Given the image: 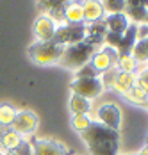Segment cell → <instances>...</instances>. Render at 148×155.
<instances>
[{"mask_svg": "<svg viewBox=\"0 0 148 155\" xmlns=\"http://www.w3.org/2000/svg\"><path fill=\"white\" fill-rule=\"evenodd\" d=\"M143 152H145V155H148V146H145V148H143Z\"/></svg>", "mask_w": 148, "mask_h": 155, "instance_id": "33", "label": "cell"}, {"mask_svg": "<svg viewBox=\"0 0 148 155\" xmlns=\"http://www.w3.org/2000/svg\"><path fill=\"white\" fill-rule=\"evenodd\" d=\"M146 11H148L146 2H127V7H125V15L129 18V21L132 20L137 25L146 21Z\"/></svg>", "mask_w": 148, "mask_h": 155, "instance_id": "14", "label": "cell"}, {"mask_svg": "<svg viewBox=\"0 0 148 155\" xmlns=\"http://www.w3.org/2000/svg\"><path fill=\"white\" fill-rule=\"evenodd\" d=\"M38 125H39L38 114L29 109H23V110H16V118L11 125V128L25 139V137H30L38 130Z\"/></svg>", "mask_w": 148, "mask_h": 155, "instance_id": "6", "label": "cell"}, {"mask_svg": "<svg viewBox=\"0 0 148 155\" xmlns=\"http://www.w3.org/2000/svg\"><path fill=\"white\" fill-rule=\"evenodd\" d=\"M116 62H118V52H116L114 48L104 47V48H98V50L93 54L89 64L102 75L105 71H109L111 68H116Z\"/></svg>", "mask_w": 148, "mask_h": 155, "instance_id": "7", "label": "cell"}, {"mask_svg": "<svg viewBox=\"0 0 148 155\" xmlns=\"http://www.w3.org/2000/svg\"><path fill=\"white\" fill-rule=\"evenodd\" d=\"M145 23H146V25H148V11H146V21H145Z\"/></svg>", "mask_w": 148, "mask_h": 155, "instance_id": "35", "label": "cell"}, {"mask_svg": "<svg viewBox=\"0 0 148 155\" xmlns=\"http://www.w3.org/2000/svg\"><path fill=\"white\" fill-rule=\"evenodd\" d=\"M56 29L57 25L48 18V16L39 15L34 21V36L38 39V43H46V41H52L54 36H56Z\"/></svg>", "mask_w": 148, "mask_h": 155, "instance_id": "10", "label": "cell"}, {"mask_svg": "<svg viewBox=\"0 0 148 155\" xmlns=\"http://www.w3.org/2000/svg\"><path fill=\"white\" fill-rule=\"evenodd\" d=\"M105 34H107V29H105L104 20H100V21H95V23H89V25H86V38H88V39H91L93 43H96L98 47L104 43Z\"/></svg>", "mask_w": 148, "mask_h": 155, "instance_id": "18", "label": "cell"}, {"mask_svg": "<svg viewBox=\"0 0 148 155\" xmlns=\"http://www.w3.org/2000/svg\"><path fill=\"white\" fill-rule=\"evenodd\" d=\"M64 23H72V25L84 23V13L80 2H64Z\"/></svg>", "mask_w": 148, "mask_h": 155, "instance_id": "16", "label": "cell"}, {"mask_svg": "<svg viewBox=\"0 0 148 155\" xmlns=\"http://www.w3.org/2000/svg\"><path fill=\"white\" fill-rule=\"evenodd\" d=\"M119 41H121V34H114V32H107V34H105L104 43H107L105 47H109V48H114V50H118V47H119Z\"/></svg>", "mask_w": 148, "mask_h": 155, "instance_id": "27", "label": "cell"}, {"mask_svg": "<svg viewBox=\"0 0 148 155\" xmlns=\"http://www.w3.org/2000/svg\"><path fill=\"white\" fill-rule=\"evenodd\" d=\"M2 155H16V152H15V150H13V152H4Z\"/></svg>", "mask_w": 148, "mask_h": 155, "instance_id": "31", "label": "cell"}, {"mask_svg": "<svg viewBox=\"0 0 148 155\" xmlns=\"http://www.w3.org/2000/svg\"><path fill=\"white\" fill-rule=\"evenodd\" d=\"M130 55L134 57V61L137 64H146L148 62V48H146V43L145 41H136Z\"/></svg>", "mask_w": 148, "mask_h": 155, "instance_id": "23", "label": "cell"}, {"mask_svg": "<svg viewBox=\"0 0 148 155\" xmlns=\"http://www.w3.org/2000/svg\"><path fill=\"white\" fill-rule=\"evenodd\" d=\"M123 96H125L127 102H130L134 105H143L148 100V93H145L143 89H139V87H136V86H134L132 89H129Z\"/></svg>", "mask_w": 148, "mask_h": 155, "instance_id": "22", "label": "cell"}, {"mask_svg": "<svg viewBox=\"0 0 148 155\" xmlns=\"http://www.w3.org/2000/svg\"><path fill=\"white\" fill-rule=\"evenodd\" d=\"M125 155H130V153H125Z\"/></svg>", "mask_w": 148, "mask_h": 155, "instance_id": "39", "label": "cell"}, {"mask_svg": "<svg viewBox=\"0 0 148 155\" xmlns=\"http://www.w3.org/2000/svg\"><path fill=\"white\" fill-rule=\"evenodd\" d=\"M136 36H137V41H145L148 38V25L146 23H141L136 27Z\"/></svg>", "mask_w": 148, "mask_h": 155, "instance_id": "29", "label": "cell"}, {"mask_svg": "<svg viewBox=\"0 0 148 155\" xmlns=\"http://www.w3.org/2000/svg\"><path fill=\"white\" fill-rule=\"evenodd\" d=\"M68 107L70 110L75 114H89L91 110V102L82 98V96H77V94H72L70 96V102H68Z\"/></svg>", "mask_w": 148, "mask_h": 155, "instance_id": "19", "label": "cell"}, {"mask_svg": "<svg viewBox=\"0 0 148 155\" xmlns=\"http://www.w3.org/2000/svg\"><path fill=\"white\" fill-rule=\"evenodd\" d=\"M136 75L141 78V80H143V82L146 84V87H148V66H145V68H143V70H141L139 73H136Z\"/></svg>", "mask_w": 148, "mask_h": 155, "instance_id": "30", "label": "cell"}, {"mask_svg": "<svg viewBox=\"0 0 148 155\" xmlns=\"http://www.w3.org/2000/svg\"><path fill=\"white\" fill-rule=\"evenodd\" d=\"M70 89H72V94L82 96V98L91 102V100L98 98L104 93L105 87L102 84V80H100V77H98V78H75L70 84Z\"/></svg>", "mask_w": 148, "mask_h": 155, "instance_id": "5", "label": "cell"}, {"mask_svg": "<svg viewBox=\"0 0 148 155\" xmlns=\"http://www.w3.org/2000/svg\"><path fill=\"white\" fill-rule=\"evenodd\" d=\"M145 43H146V48H148V38H146V39H145Z\"/></svg>", "mask_w": 148, "mask_h": 155, "instance_id": "36", "label": "cell"}, {"mask_svg": "<svg viewBox=\"0 0 148 155\" xmlns=\"http://www.w3.org/2000/svg\"><path fill=\"white\" fill-rule=\"evenodd\" d=\"M137 68H139V64L134 61V57L130 54H127V55H118V62H116V70H118V71L136 73Z\"/></svg>", "mask_w": 148, "mask_h": 155, "instance_id": "21", "label": "cell"}, {"mask_svg": "<svg viewBox=\"0 0 148 155\" xmlns=\"http://www.w3.org/2000/svg\"><path fill=\"white\" fill-rule=\"evenodd\" d=\"M105 29L107 32H114V34H123V32L129 29L130 21L125 13H114V15H107L104 18Z\"/></svg>", "mask_w": 148, "mask_h": 155, "instance_id": "13", "label": "cell"}, {"mask_svg": "<svg viewBox=\"0 0 148 155\" xmlns=\"http://www.w3.org/2000/svg\"><path fill=\"white\" fill-rule=\"evenodd\" d=\"M84 39H86V23H80V25L61 23L56 29V36L52 41H56L57 45H62V47H70Z\"/></svg>", "mask_w": 148, "mask_h": 155, "instance_id": "4", "label": "cell"}, {"mask_svg": "<svg viewBox=\"0 0 148 155\" xmlns=\"http://www.w3.org/2000/svg\"><path fill=\"white\" fill-rule=\"evenodd\" d=\"M96 118H98V123L100 125L119 132V127H121V109L116 104H104V105H100L98 110H96Z\"/></svg>", "mask_w": 148, "mask_h": 155, "instance_id": "8", "label": "cell"}, {"mask_svg": "<svg viewBox=\"0 0 148 155\" xmlns=\"http://www.w3.org/2000/svg\"><path fill=\"white\" fill-rule=\"evenodd\" d=\"M23 143V137L13 128H0V152H13Z\"/></svg>", "mask_w": 148, "mask_h": 155, "instance_id": "12", "label": "cell"}, {"mask_svg": "<svg viewBox=\"0 0 148 155\" xmlns=\"http://www.w3.org/2000/svg\"><path fill=\"white\" fill-rule=\"evenodd\" d=\"M102 5H104L105 15H114V13H125L127 2H123V0H105V2H102Z\"/></svg>", "mask_w": 148, "mask_h": 155, "instance_id": "25", "label": "cell"}, {"mask_svg": "<svg viewBox=\"0 0 148 155\" xmlns=\"http://www.w3.org/2000/svg\"><path fill=\"white\" fill-rule=\"evenodd\" d=\"M146 143H148V137H146ZM146 146H148V144H146Z\"/></svg>", "mask_w": 148, "mask_h": 155, "instance_id": "37", "label": "cell"}, {"mask_svg": "<svg viewBox=\"0 0 148 155\" xmlns=\"http://www.w3.org/2000/svg\"><path fill=\"white\" fill-rule=\"evenodd\" d=\"M15 152H16V155H34L32 153V144H30L29 139H23V143L16 148Z\"/></svg>", "mask_w": 148, "mask_h": 155, "instance_id": "28", "label": "cell"}, {"mask_svg": "<svg viewBox=\"0 0 148 155\" xmlns=\"http://www.w3.org/2000/svg\"><path fill=\"white\" fill-rule=\"evenodd\" d=\"M136 155H145V152H143V150H141V152H139V153H136Z\"/></svg>", "mask_w": 148, "mask_h": 155, "instance_id": "34", "label": "cell"}, {"mask_svg": "<svg viewBox=\"0 0 148 155\" xmlns=\"http://www.w3.org/2000/svg\"><path fill=\"white\" fill-rule=\"evenodd\" d=\"M98 45L93 43L91 39H84L80 43H75V45H70V47H64V52H62V57H61L59 64L68 68V70H79L82 68L84 64H88L93 57V54L98 50Z\"/></svg>", "mask_w": 148, "mask_h": 155, "instance_id": "2", "label": "cell"}, {"mask_svg": "<svg viewBox=\"0 0 148 155\" xmlns=\"http://www.w3.org/2000/svg\"><path fill=\"white\" fill-rule=\"evenodd\" d=\"M137 41V36H136V25H129V29L121 34V41H119V47H118V55H127L132 52L134 45Z\"/></svg>", "mask_w": 148, "mask_h": 155, "instance_id": "17", "label": "cell"}, {"mask_svg": "<svg viewBox=\"0 0 148 155\" xmlns=\"http://www.w3.org/2000/svg\"><path fill=\"white\" fill-rule=\"evenodd\" d=\"M27 52H29V57L32 59V62H36L38 66H54V64H59L64 47L57 45L56 41L32 43Z\"/></svg>", "mask_w": 148, "mask_h": 155, "instance_id": "3", "label": "cell"}, {"mask_svg": "<svg viewBox=\"0 0 148 155\" xmlns=\"http://www.w3.org/2000/svg\"><path fill=\"white\" fill-rule=\"evenodd\" d=\"M32 144V153L34 155H70L68 148L56 139H29Z\"/></svg>", "mask_w": 148, "mask_h": 155, "instance_id": "9", "label": "cell"}, {"mask_svg": "<svg viewBox=\"0 0 148 155\" xmlns=\"http://www.w3.org/2000/svg\"><path fill=\"white\" fill-rule=\"evenodd\" d=\"M82 13H84V23H95V21H100L105 18V11L102 2L98 0H86L82 4Z\"/></svg>", "mask_w": 148, "mask_h": 155, "instance_id": "11", "label": "cell"}, {"mask_svg": "<svg viewBox=\"0 0 148 155\" xmlns=\"http://www.w3.org/2000/svg\"><path fill=\"white\" fill-rule=\"evenodd\" d=\"M2 153H4V152H0V155H2Z\"/></svg>", "mask_w": 148, "mask_h": 155, "instance_id": "38", "label": "cell"}, {"mask_svg": "<svg viewBox=\"0 0 148 155\" xmlns=\"http://www.w3.org/2000/svg\"><path fill=\"white\" fill-rule=\"evenodd\" d=\"M98 77H100V73H98L89 62L75 71V78H98Z\"/></svg>", "mask_w": 148, "mask_h": 155, "instance_id": "26", "label": "cell"}, {"mask_svg": "<svg viewBox=\"0 0 148 155\" xmlns=\"http://www.w3.org/2000/svg\"><path fill=\"white\" fill-rule=\"evenodd\" d=\"M136 84V73H125V71H116L114 80L111 84V87L118 94H125L129 89H132Z\"/></svg>", "mask_w": 148, "mask_h": 155, "instance_id": "15", "label": "cell"}, {"mask_svg": "<svg viewBox=\"0 0 148 155\" xmlns=\"http://www.w3.org/2000/svg\"><path fill=\"white\" fill-rule=\"evenodd\" d=\"M16 118V109L11 104H0V128H11Z\"/></svg>", "mask_w": 148, "mask_h": 155, "instance_id": "20", "label": "cell"}, {"mask_svg": "<svg viewBox=\"0 0 148 155\" xmlns=\"http://www.w3.org/2000/svg\"><path fill=\"white\" fill-rule=\"evenodd\" d=\"M141 107H145V109H146V110H148V100H146V102H145V104H143V105H141Z\"/></svg>", "mask_w": 148, "mask_h": 155, "instance_id": "32", "label": "cell"}, {"mask_svg": "<svg viewBox=\"0 0 148 155\" xmlns=\"http://www.w3.org/2000/svg\"><path fill=\"white\" fill-rule=\"evenodd\" d=\"M82 139L89 148L91 155H118L119 150V132L107 128L98 121H93L88 130H84Z\"/></svg>", "mask_w": 148, "mask_h": 155, "instance_id": "1", "label": "cell"}, {"mask_svg": "<svg viewBox=\"0 0 148 155\" xmlns=\"http://www.w3.org/2000/svg\"><path fill=\"white\" fill-rule=\"evenodd\" d=\"M91 123H93V120L89 118L88 114H75L73 118H72V127H73L75 132H79V134H82L84 130H88Z\"/></svg>", "mask_w": 148, "mask_h": 155, "instance_id": "24", "label": "cell"}]
</instances>
